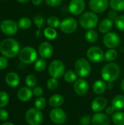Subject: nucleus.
<instances>
[{"instance_id": "f257e3e1", "label": "nucleus", "mask_w": 124, "mask_h": 125, "mask_svg": "<svg viewBox=\"0 0 124 125\" xmlns=\"http://www.w3.org/2000/svg\"><path fill=\"white\" fill-rule=\"evenodd\" d=\"M20 45L13 38L4 39L0 43V52L7 58H14L20 52Z\"/></svg>"}, {"instance_id": "f03ea898", "label": "nucleus", "mask_w": 124, "mask_h": 125, "mask_svg": "<svg viewBox=\"0 0 124 125\" xmlns=\"http://www.w3.org/2000/svg\"><path fill=\"white\" fill-rule=\"evenodd\" d=\"M120 72V67L115 63L110 62L104 66L102 69L101 75L102 78L107 83L113 82L119 77Z\"/></svg>"}, {"instance_id": "7ed1b4c3", "label": "nucleus", "mask_w": 124, "mask_h": 125, "mask_svg": "<svg viewBox=\"0 0 124 125\" xmlns=\"http://www.w3.org/2000/svg\"><path fill=\"white\" fill-rule=\"evenodd\" d=\"M99 22L98 16L94 12H86L83 13L79 18L80 25L86 29H92L96 26Z\"/></svg>"}, {"instance_id": "20e7f679", "label": "nucleus", "mask_w": 124, "mask_h": 125, "mask_svg": "<svg viewBox=\"0 0 124 125\" xmlns=\"http://www.w3.org/2000/svg\"><path fill=\"white\" fill-rule=\"evenodd\" d=\"M18 57L20 61L26 64H29L34 62L37 58V53L36 50L30 46L23 48L19 53Z\"/></svg>"}, {"instance_id": "39448f33", "label": "nucleus", "mask_w": 124, "mask_h": 125, "mask_svg": "<svg viewBox=\"0 0 124 125\" xmlns=\"http://www.w3.org/2000/svg\"><path fill=\"white\" fill-rule=\"evenodd\" d=\"M75 70L79 77L86 78L91 73V67L88 60L83 58H80L75 62Z\"/></svg>"}, {"instance_id": "423d86ee", "label": "nucleus", "mask_w": 124, "mask_h": 125, "mask_svg": "<svg viewBox=\"0 0 124 125\" xmlns=\"http://www.w3.org/2000/svg\"><path fill=\"white\" fill-rule=\"evenodd\" d=\"M48 73L51 78H60L65 73L64 64L61 60H53L49 65Z\"/></svg>"}, {"instance_id": "0eeeda50", "label": "nucleus", "mask_w": 124, "mask_h": 125, "mask_svg": "<svg viewBox=\"0 0 124 125\" xmlns=\"http://www.w3.org/2000/svg\"><path fill=\"white\" fill-rule=\"evenodd\" d=\"M25 119L29 125H39L43 119L42 113L37 108L29 109L25 115Z\"/></svg>"}, {"instance_id": "6e6552de", "label": "nucleus", "mask_w": 124, "mask_h": 125, "mask_svg": "<svg viewBox=\"0 0 124 125\" xmlns=\"http://www.w3.org/2000/svg\"><path fill=\"white\" fill-rule=\"evenodd\" d=\"M18 23L12 20H4L0 24V29L5 35H14L18 30Z\"/></svg>"}, {"instance_id": "1a4fd4ad", "label": "nucleus", "mask_w": 124, "mask_h": 125, "mask_svg": "<svg viewBox=\"0 0 124 125\" xmlns=\"http://www.w3.org/2000/svg\"><path fill=\"white\" fill-rule=\"evenodd\" d=\"M86 56L90 61L95 63L101 62L105 59V53L103 51L97 46H92L89 48L86 52Z\"/></svg>"}, {"instance_id": "9d476101", "label": "nucleus", "mask_w": 124, "mask_h": 125, "mask_svg": "<svg viewBox=\"0 0 124 125\" xmlns=\"http://www.w3.org/2000/svg\"><path fill=\"white\" fill-rule=\"evenodd\" d=\"M120 37L115 32H108L103 37L104 45L109 49H115L120 44Z\"/></svg>"}, {"instance_id": "9b49d317", "label": "nucleus", "mask_w": 124, "mask_h": 125, "mask_svg": "<svg viewBox=\"0 0 124 125\" xmlns=\"http://www.w3.org/2000/svg\"><path fill=\"white\" fill-rule=\"evenodd\" d=\"M77 22L73 18H67L61 22L60 29L65 34H71L76 31Z\"/></svg>"}, {"instance_id": "f8f14e48", "label": "nucleus", "mask_w": 124, "mask_h": 125, "mask_svg": "<svg viewBox=\"0 0 124 125\" xmlns=\"http://www.w3.org/2000/svg\"><path fill=\"white\" fill-rule=\"evenodd\" d=\"M50 119L56 125H62L67 121V115L61 108H56L50 112Z\"/></svg>"}, {"instance_id": "ddd939ff", "label": "nucleus", "mask_w": 124, "mask_h": 125, "mask_svg": "<svg viewBox=\"0 0 124 125\" xmlns=\"http://www.w3.org/2000/svg\"><path fill=\"white\" fill-rule=\"evenodd\" d=\"M86 8L84 0H72L69 4V11L74 15H78L83 13Z\"/></svg>"}, {"instance_id": "4468645a", "label": "nucleus", "mask_w": 124, "mask_h": 125, "mask_svg": "<svg viewBox=\"0 0 124 125\" xmlns=\"http://www.w3.org/2000/svg\"><path fill=\"white\" fill-rule=\"evenodd\" d=\"M108 4V0H90L89 1L90 9L94 12L96 13L105 12L107 8Z\"/></svg>"}, {"instance_id": "2eb2a0df", "label": "nucleus", "mask_w": 124, "mask_h": 125, "mask_svg": "<svg viewBox=\"0 0 124 125\" xmlns=\"http://www.w3.org/2000/svg\"><path fill=\"white\" fill-rule=\"evenodd\" d=\"M38 52L39 56L43 59H49L53 53V48L48 42H42L39 45Z\"/></svg>"}, {"instance_id": "dca6fc26", "label": "nucleus", "mask_w": 124, "mask_h": 125, "mask_svg": "<svg viewBox=\"0 0 124 125\" xmlns=\"http://www.w3.org/2000/svg\"><path fill=\"white\" fill-rule=\"evenodd\" d=\"M74 91L79 95L83 96L86 94L88 91V83L84 79H77L74 83Z\"/></svg>"}, {"instance_id": "f3484780", "label": "nucleus", "mask_w": 124, "mask_h": 125, "mask_svg": "<svg viewBox=\"0 0 124 125\" xmlns=\"http://www.w3.org/2000/svg\"><path fill=\"white\" fill-rule=\"evenodd\" d=\"M107 105V100L104 97H97L95 98L91 103V109L95 112H101L105 108H106Z\"/></svg>"}, {"instance_id": "a211bd4d", "label": "nucleus", "mask_w": 124, "mask_h": 125, "mask_svg": "<svg viewBox=\"0 0 124 125\" xmlns=\"http://www.w3.org/2000/svg\"><path fill=\"white\" fill-rule=\"evenodd\" d=\"M93 125H110V120L108 116L102 113H96L91 118Z\"/></svg>"}, {"instance_id": "6ab92c4d", "label": "nucleus", "mask_w": 124, "mask_h": 125, "mask_svg": "<svg viewBox=\"0 0 124 125\" xmlns=\"http://www.w3.org/2000/svg\"><path fill=\"white\" fill-rule=\"evenodd\" d=\"M5 82L10 87H17L20 83V77L15 72H10L5 77Z\"/></svg>"}, {"instance_id": "aec40b11", "label": "nucleus", "mask_w": 124, "mask_h": 125, "mask_svg": "<svg viewBox=\"0 0 124 125\" xmlns=\"http://www.w3.org/2000/svg\"><path fill=\"white\" fill-rule=\"evenodd\" d=\"M33 91H31L29 87H22L18 92V97L20 101L27 102L30 100L32 97Z\"/></svg>"}, {"instance_id": "412c9836", "label": "nucleus", "mask_w": 124, "mask_h": 125, "mask_svg": "<svg viewBox=\"0 0 124 125\" xmlns=\"http://www.w3.org/2000/svg\"><path fill=\"white\" fill-rule=\"evenodd\" d=\"M113 26V21L110 20L108 18H105L101 21L99 26V30L100 31V32L103 34H107L110 31Z\"/></svg>"}, {"instance_id": "4be33fe9", "label": "nucleus", "mask_w": 124, "mask_h": 125, "mask_svg": "<svg viewBox=\"0 0 124 125\" xmlns=\"http://www.w3.org/2000/svg\"><path fill=\"white\" fill-rule=\"evenodd\" d=\"M64 99L63 96L58 94L52 95L49 99L50 105L54 108H59L64 104Z\"/></svg>"}, {"instance_id": "5701e85b", "label": "nucleus", "mask_w": 124, "mask_h": 125, "mask_svg": "<svg viewBox=\"0 0 124 125\" xmlns=\"http://www.w3.org/2000/svg\"><path fill=\"white\" fill-rule=\"evenodd\" d=\"M107 89V85L105 81L102 80H97L93 84V91L96 94H103Z\"/></svg>"}, {"instance_id": "b1692460", "label": "nucleus", "mask_w": 124, "mask_h": 125, "mask_svg": "<svg viewBox=\"0 0 124 125\" xmlns=\"http://www.w3.org/2000/svg\"><path fill=\"white\" fill-rule=\"evenodd\" d=\"M112 105L115 108V110H121L124 108V95H117L115 96L113 101Z\"/></svg>"}, {"instance_id": "393cba45", "label": "nucleus", "mask_w": 124, "mask_h": 125, "mask_svg": "<svg viewBox=\"0 0 124 125\" xmlns=\"http://www.w3.org/2000/svg\"><path fill=\"white\" fill-rule=\"evenodd\" d=\"M85 37L86 41L89 43H94L98 40V34L94 29H88V31L86 32Z\"/></svg>"}, {"instance_id": "a878e982", "label": "nucleus", "mask_w": 124, "mask_h": 125, "mask_svg": "<svg viewBox=\"0 0 124 125\" xmlns=\"http://www.w3.org/2000/svg\"><path fill=\"white\" fill-rule=\"evenodd\" d=\"M112 121L115 125H124V112H115L112 116Z\"/></svg>"}, {"instance_id": "bb28decb", "label": "nucleus", "mask_w": 124, "mask_h": 125, "mask_svg": "<svg viewBox=\"0 0 124 125\" xmlns=\"http://www.w3.org/2000/svg\"><path fill=\"white\" fill-rule=\"evenodd\" d=\"M110 6L115 11L124 10V0H110Z\"/></svg>"}, {"instance_id": "cd10ccee", "label": "nucleus", "mask_w": 124, "mask_h": 125, "mask_svg": "<svg viewBox=\"0 0 124 125\" xmlns=\"http://www.w3.org/2000/svg\"><path fill=\"white\" fill-rule=\"evenodd\" d=\"M31 23H31V19L28 17H23V18H20L18 22V27L23 30H26V29H29L31 26Z\"/></svg>"}, {"instance_id": "c85d7f7f", "label": "nucleus", "mask_w": 124, "mask_h": 125, "mask_svg": "<svg viewBox=\"0 0 124 125\" xmlns=\"http://www.w3.org/2000/svg\"><path fill=\"white\" fill-rule=\"evenodd\" d=\"M117 57H118V52L115 49H109L105 53V59L109 62H112L115 61Z\"/></svg>"}, {"instance_id": "c756f323", "label": "nucleus", "mask_w": 124, "mask_h": 125, "mask_svg": "<svg viewBox=\"0 0 124 125\" xmlns=\"http://www.w3.org/2000/svg\"><path fill=\"white\" fill-rule=\"evenodd\" d=\"M77 73L72 70H67L64 74V81L67 83H72L75 82L77 80Z\"/></svg>"}, {"instance_id": "7c9ffc66", "label": "nucleus", "mask_w": 124, "mask_h": 125, "mask_svg": "<svg viewBox=\"0 0 124 125\" xmlns=\"http://www.w3.org/2000/svg\"><path fill=\"white\" fill-rule=\"evenodd\" d=\"M46 66H47L46 61L45 60V59L41 58V59L36 60L34 67V70L37 72H42L46 68Z\"/></svg>"}, {"instance_id": "2f4dec72", "label": "nucleus", "mask_w": 124, "mask_h": 125, "mask_svg": "<svg viewBox=\"0 0 124 125\" xmlns=\"http://www.w3.org/2000/svg\"><path fill=\"white\" fill-rule=\"evenodd\" d=\"M57 31L54 28L48 27L44 30V35L46 38L49 40H54L57 37Z\"/></svg>"}, {"instance_id": "473e14b6", "label": "nucleus", "mask_w": 124, "mask_h": 125, "mask_svg": "<svg viewBox=\"0 0 124 125\" xmlns=\"http://www.w3.org/2000/svg\"><path fill=\"white\" fill-rule=\"evenodd\" d=\"M47 23L49 26V27L52 28H58L61 25V21L60 20L56 17V16H50L48 18L47 21Z\"/></svg>"}, {"instance_id": "72a5a7b5", "label": "nucleus", "mask_w": 124, "mask_h": 125, "mask_svg": "<svg viewBox=\"0 0 124 125\" xmlns=\"http://www.w3.org/2000/svg\"><path fill=\"white\" fill-rule=\"evenodd\" d=\"M25 83L29 88H33L36 86L37 83V79L34 75H29L25 79Z\"/></svg>"}, {"instance_id": "f704fd0d", "label": "nucleus", "mask_w": 124, "mask_h": 125, "mask_svg": "<svg viewBox=\"0 0 124 125\" xmlns=\"http://www.w3.org/2000/svg\"><path fill=\"white\" fill-rule=\"evenodd\" d=\"M10 101L9 94L5 92H0V108L5 107Z\"/></svg>"}, {"instance_id": "c9c22d12", "label": "nucleus", "mask_w": 124, "mask_h": 125, "mask_svg": "<svg viewBox=\"0 0 124 125\" xmlns=\"http://www.w3.org/2000/svg\"><path fill=\"white\" fill-rule=\"evenodd\" d=\"M46 100L44 97H39L37 98V100H35V103H34V105H35V107L36 108L39 109V110H42L45 108V107L46 106Z\"/></svg>"}, {"instance_id": "e433bc0d", "label": "nucleus", "mask_w": 124, "mask_h": 125, "mask_svg": "<svg viewBox=\"0 0 124 125\" xmlns=\"http://www.w3.org/2000/svg\"><path fill=\"white\" fill-rule=\"evenodd\" d=\"M115 24L120 31H124V15L118 16V18L115 21Z\"/></svg>"}, {"instance_id": "4c0bfd02", "label": "nucleus", "mask_w": 124, "mask_h": 125, "mask_svg": "<svg viewBox=\"0 0 124 125\" xmlns=\"http://www.w3.org/2000/svg\"><path fill=\"white\" fill-rule=\"evenodd\" d=\"M58 86V82L56 78H51L48 79V81H47V87L50 90L53 91V90L56 89Z\"/></svg>"}, {"instance_id": "58836bf2", "label": "nucleus", "mask_w": 124, "mask_h": 125, "mask_svg": "<svg viewBox=\"0 0 124 125\" xmlns=\"http://www.w3.org/2000/svg\"><path fill=\"white\" fill-rule=\"evenodd\" d=\"M34 23L35 26H37L39 29H40L44 26L45 23V18L42 15H37L34 18Z\"/></svg>"}, {"instance_id": "ea45409f", "label": "nucleus", "mask_w": 124, "mask_h": 125, "mask_svg": "<svg viewBox=\"0 0 124 125\" xmlns=\"http://www.w3.org/2000/svg\"><path fill=\"white\" fill-rule=\"evenodd\" d=\"M8 66V60L5 56H0V70H4Z\"/></svg>"}, {"instance_id": "a19ab883", "label": "nucleus", "mask_w": 124, "mask_h": 125, "mask_svg": "<svg viewBox=\"0 0 124 125\" xmlns=\"http://www.w3.org/2000/svg\"><path fill=\"white\" fill-rule=\"evenodd\" d=\"M45 1L48 6L55 7L59 6L61 4L62 0H45Z\"/></svg>"}, {"instance_id": "79ce46f5", "label": "nucleus", "mask_w": 124, "mask_h": 125, "mask_svg": "<svg viewBox=\"0 0 124 125\" xmlns=\"http://www.w3.org/2000/svg\"><path fill=\"white\" fill-rule=\"evenodd\" d=\"M42 94H43V89L40 86H36L33 89V94L37 97H41L42 95Z\"/></svg>"}, {"instance_id": "37998d69", "label": "nucleus", "mask_w": 124, "mask_h": 125, "mask_svg": "<svg viewBox=\"0 0 124 125\" xmlns=\"http://www.w3.org/2000/svg\"><path fill=\"white\" fill-rule=\"evenodd\" d=\"M9 117V114L5 109H0V121H6Z\"/></svg>"}, {"instance_id": "c03bdc74", "label": "nucleus", "mask_w": 124, "mask_h": 125, "mask_svg": "<svg viewBox=\"0 0 124 125\" xmlns=\"http://www.w3.org/2000/svg\"><path fill=\"white\" fill-rule=\"evenodd\" d=\"M91 122V118L89 116H85L81 118L80 119V125H88Z\"/></svg>"}, {"instance_id": "a18cd8bd", "label": "nucleus", "mask_w": 124, "mask_h": 125, "mask_svg": "<svg viewBox=\"0 0 124 125\" xmlns=\"http://www.w3.org/2000/svg\"><path fill=\"white\" fill-rule=\"evenodd\" d=\"M118 13H117V11H115V10H111L108 12V18H110V20L112 21H115V19L118 18Z\"/></svg>"}, {"instance_id": "49530a36", "label": "nucleus", "mask_w": 124, "mask_h": 125, "mask_svg": "<svg viewBox=\"0 0 124 125\" xmlns=\"http://www.w3.org/2000/svg\"><path fill=\"white\" fill-rule=\"evenodd\" d=\"M115 108L112 105L106 108V114L107 115H113L115 113Z\"/></svg>"}, {"instance_id": "de8ad7c7", "label": "nucleus", "mask_w": 124, "mask_h": 125, "mask_svg": "<svg viewBox=\"0 0 124 125\" xmlns=\"http://www.w3.org/2000/svg\"><path fill=\"white\" fill-rule=\"evenodd\" d=\"M31 1L33 4H34L35 6H39L42 3L43 0H31Z\"/></svg>"}, {"instance_id": "09e8293b", "label": "nucleus", "mask_w": 124, "mask_h": 125, "mask_svg": "<svg viewBox=\"0 0 124 125\" xmlns=\"http://www.w3.org/2000/svg\"><path fill=\"white\" fill-rule=\"evenodd\" d=\"M1 125H15L12 122H4Z\"/></svg>"}, {"instance_id": "8fccbe9b", "label": "nucleus", "mask_w": 124, "mask_h": 125, "mask_svg": "<svg viewBox=\"0 0 124 125\" xmlns=\"http://www.w3.org/2000/svg\"><path fill=\"white\" fill-rule=\"evenodd\" d=\"M121 89L124 92V79L121 81Z\"/></svg>"}, {"instance_id": "3c124183", "label": "nucleus", "mask_w": 124, "mask_h": 125, "mask_svg": "<svg viewBox=\"0 0 124 125\" xmlns=\"http://www.w3.org/2000/svg\"><path fill=\"white\" fill-rule=\"evenodd\" d=\"M29 0H17V1L20 2V3H26L28 2Z\"/></svg>"}, {"instance_id": "603ef678", "label": "nucleus", "mask_w": 124, "mask_h": 125, "mask_svg": "<svg viewBox=\"0 0 124 125\" xmlns=\"http://www.w3.org/2000/svg\"><path fill=\"white\" fill-rule=\"evenodd\" d=\"M4 1H5V0H4Z\"/></svg>"}]
</instances>
